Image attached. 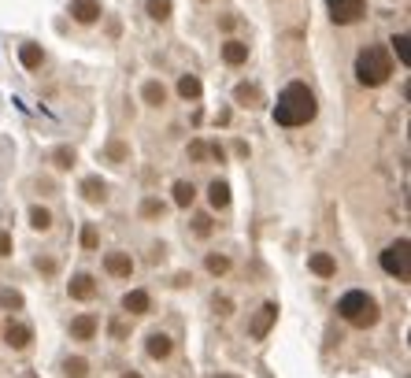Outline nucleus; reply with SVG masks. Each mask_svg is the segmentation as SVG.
Here are the masks:
<instances>
[{
    "label": "nucleus",
    "mask_w": 411,
    "mask_h": 378,
    "mask_svg": "<svg viewBox=\"0 0 411 378\" xmlns=\"http://www.w3.org/2000/svg\"><path fill=\"white\" fill-rule=\"evenodd\" d=\"M0 256H11V234L0 230Z\"/></svg>",
    "instance_id": "nucleus-36"
},
{
    "label": "nucleus",
    "mask_w": 411,
    "mask_h": 378,
    "mask_svg": "<svg viewBox=\"0 0 411 378\" xmlns=\"http://www.w3.org/2000/svg\"><path fill=\"white\" fill-rule=\"evenodd\" d=\"M30 226L48 230V226H52V211H48V208H30Z\"/></svg>",
    "instance_id": "nucleus-24"
},
{
    "label": "nucleus",
    "mask_w": 411,
    "mask_h": 378,
    "mask_svg": "<svg viewBox=\"0 0 411 378\" xmlns=\"http://www.w3.org/2000/svg\"><path fill=\"white\" fill-rule=\"evenodd\" d=\"M178 96H182V101H201V78L182 74L178 78Z\"/></svg>",
    "instance_id": "nucleus-18"
},
{
    "label": "nucleus",
    "mask_w": 411,
    "mask_h": 378,
    "mask_svg": "<svg viewBox=\"0 0 411 378\" xmlns=\"http://www.w3.org/2000/svg\"><path fill=\"white\" fill-rule=\"evenodd\" d=\"M393 48H397V60L407 67V63H411V52H407V34H397V38H393Z\"/></svg>",
    "instance_id": "nucleus-32"
},
{
    "label": "nucleus",
    "mask_w": 411,
    "mask_h": 378,
    "mask_svg": "<svg viewBox=\"0 0 411 378\" xmlns=\"http://www.w3.org/2000/svg\"><path fill=\"white\" fill-rule=\"evenodd\" d=\"M171 349H174V341L163 334V330H152V334H149V356H152V360H167Z\"/></svg>",
    "instance_id": "nucleus-13"
},
{
    "label": "nucleus",
    "mask_w": 411,
    "mask_h": 378,
    "mask_svg": "<svg viewBox=\"0 0 411 378\" xmlns=\"http://www.w3.org/2000/svg\"><path fill=\"white\" fill-rule=\"evenodd\" d=\"M104 271L111 278H130V271H134V260H130L126 252H108L104 256Z\"/></svg>",
    "instance_id": "nucleus-8"
},
{
    "label": "nucleus",
    "mask_w": 411,
    "mask_h": 378,
    "mask_svg": "<svg viewBox=\"0 0 411 378\" xmlns=\"http://www.w3.org/2000/svg\"><path fill=\"white\" fill-rule=\"evenodd\" d=\"M34 267H38L41 274H56V260H52V256H38Z\"/></svg>",
    "instance_id": "nucleus-35"
},
{
    "label": "nucleus",
    "mask_w": 411,
    "mask_h": 378,
    "mask_svg": "<svg viewBox=\"0 0 411 378\" xmlns=\"http://www.w3.org/2000/svg\"><path fill=\"white\" fill-rule=\"evenodd\" d=\"M52 163H56L60 171H71V167H74V149H67V145H63V149H56V152H52Z\"/></svg>",
    "instance_id": "nucleus-28"
},
{
    "label": "nucleus",
    "mask_w": 411,
    "mask_h": 378,
    "mask_svg": "<svg viewBox=\"0 0 411 378\" xmlns=\"http://www.w3.org/2000/svg\"><path fill=\"white\" fill-rule=\"evenodd\" d=\"M0 308L19 311V308H23V293H19V289H0Z\"/></svg>",
    "instance_id": "nucleus-25"
},
{
    "label": "nucleus",
    "mask_w": 411,
    "mask_h": 378,
    "mask_svg": "<svg viewBox=\"0 0 411 378\" xmlns=\"http://www.w3.org/2000/svg\"><path fill=\"white\" fill-rule=\"evenodd\" d=\"M378 264H382V271H389L393 278H400V282H407L411 278V241L400 238V241H393L389 249L378 256Z\"/></svg>",
    "instance_id": "nucleus-4"
},
{
    "label": "nucleus",
    "mask_w": 411,
    "mask_h": 378,
    "mask_svg": "<svg viewBox=\"0 0 411 378\" xmlns=\"http://www.w3.org/2000/svg\"><path fill=\"white\" fill-rule=\"evenodd\" d=\"M163 211H167V204H163L159 196H149V201L141 204V216H145V219H159Z\"/></svg>",
    "instance_id": "nucleus-27"
},
{
    "label": "nucleus",
    "mask_w": 411,
    "mask_h": 378,
    "mask_svg": "<svg viewBox=\"0 0 411 378\" xmlns=\"http://www.w3.org/2000/svg\"><path fill=\"white\" fill-rule=\"evenodd\" d=\"M311 119H315V93H311L304 82H289V86L278 93L274 123L278 126H304Z\"/></svg>",
    "instance_id": "nucleus-1"
},
{
    "label": "nucleus",
    "mask_w": 411,
    "mask_h": 378,
    "mask_svg": "<svg viewBox=\"0 0 411 378\" xmlns=\"http://www.w3.org/2000/svg\"><path fill=\"white\" fill-rule=\"evenodd\" d=\"M193 196H196L193 182H174V204H178V208H189Z\"/></svg>",
    "instance_id": "nucleus-23"
},
{
    "label": "nucleus",
    "mask_w": 411,
    "mask_h": 378,
    "mask_svg": "<svg viewBox=\"0 0 411 378\" xmlns=\"http://www.w3.org/2000/svg\"><path fill=\"white\" fill-rule=\"evenodd\" d=\"M393 74V60L382 45H367L364 52L356 56V78L364 82L367 89H378V86H385Z\"/></svg>",
    "instance_id": "nucleus-2"
},
{
    "label": "nucleus",
    "mask_w": 411,
    "mask_h": 378,
    "mask_svg": "<svg viewBox=\"0 0 411 378\" xmlns=\"http://www.w3.org/2000/svg\"><path fill=\"white\" fill-rule=\"evenodd\" d=\"M63 371H67V378H86L89 374V364L81 356H71L67 364H63Z\"/></svg>",
    "instance_id": "nucleus-26"
},
{
    "label": "nucleus",
    "mask_w": 411,
    "mask_h": 378,
    "mask_svg": "<svg viewBox=\"0 0 411 378\" xmlns=\"http://www.w3.org/2000/svg\"><path fill=\"white\" fill-rule=\"evenodd\" d=\"M67 293L74 301H89V297H96V278L93 274H74L71 278V286H67Z\"/></svg>",
    "instance_id": "nucleus-9"
},
{
    "label": "nucleus",
    "mask_w": 411,
    "mask_h": 378,
    "mask_svg": "<svg viewBox=\"0 0 411 378\" xmlns=\"http://www.w3.org/2000/svg\"><path fill=\"white\" fill-rule=\"evenodd\" d=\"M81 196H86V201L89 204H104L108 201V182H104V178H86V182H81Z\"/></svg>",
    "instance_id": "nucleus-11"
},
{
    "label": "nucleus",
    "mask_w": 411,
    "mask_h": 378,
    "mask_svg": "<svg viewBox=\"0 0 411 378\" xmlns=\"http://www.w3.org/2000/svg\"><path fill=\"white\" fill-rule=\"evenodd\" d=\"M19 60H23V67H41V60H45V52H41V45H34V41H26L23 48H19Z\"/></svg>",
    "instance_id": "nucleus-20"
},
{
    "label": "nucleus",
    "mask_w": 411,
    "mask_h": 378,
    "mask_svg": "<svg viewBox=\"0 0 411 378\" xmlns=\"http://www.w3.org/2000/svg\"><path fill=\"white\" fill-rule=\"evenodd\" d=\"M234 101L241 108H259L263 104V93H259V86H252V82H241V86L234 89Z\"/></svg>",
    "instance_id": "nucleus-12"
},
{
    "label": "nucleus",
    "mask_w": 411,
    "mask_h": 378,
    "mask_svg": "<svg viewBox=\"0 0 411 378\" xmlns=\"http://www.w3.org/2000/svg\"><path fill=\"white\" fill-rule=\"evenodd\" d=\"M4 341L11 345V349H26V345H30V326L8 323V326H4Z\"/></svg>",
    "instance_id": "nucleus-14"
},
{
    "label": "nucleus",
    "mask_w": 411,
    "mask_h": 378,
    "mask_svg": "<svg viewBox=\"0 0 411 378\" xmlns=\"http://www.w3.org/2000/svg\"><path fill=\"white\" fill-rule=\"evenodd\" d=\"M204 267H208L211 274H226V271H230V260H226V256H219V252H211V256L204 260Z\"/></svg>",
    "instance_id": "nucleus-29"
},
{
    "label": "nucleus",
    "mask_w": 411,
    "mask_h": 378,
    "mask_svg": "<svg viewBox=\"0 0 411 378\" xmlns=\"http://www.w3.org/2000/svg\"><path fill=\"white\" fill-rule=\"evenodd\" d=\"M215 311H219V316H230V311H234V304H230V297H215Z\"/></svg>",
    "instance_id": "nucleus-37"
},
{
    "label": "nucleus",
    "mask_w": 411,
    "mask_h": 378,
    "mask_svg": "<svg viewBox=\"0 0 411 378\" xmlns=\"http://www.w3.org/2000/svg\"><path fill=\"white\" fill-rule=\"evenodd\" d=\"M308 267L315 271L319 278H334V274H337V264H334V256H326V252H315V256H308Z\"/></svg>",
    "instance_id": "nucleus-15"
},
{
    "label": "nucleus",
    "mask_w": 411,
    "mask_h": 378,
    "mask_svg": "<svg viewBox=\"0 0 411 378\" xmlns=\"http://www.w3.org/2000/svg\"><path fill=\"white\" fill-rule=\"evenodd\" d=\"M145 11H149V19L167 23V19H171V0H149V4H145Z\"/></svg>",
    "instance_id": "nucleus-22"
},
{
    "label": "nucleus",
    "mask_w": 411,
    "mask_h": 378,
    "mask_svg": "<svg viewBox=\"0 0 411 378\" xmlns=\"http://www.w3.org/2000/svg\"><path fill=\"white\" fill-rule=\"evenodd\" d=\"M223 60L230 63V67H241V63L249 60V45L244 41H226L223 45Z\"/></svg>",
    "instance_id": "nucleus-16"
},
{
    "label": "nucleus",
    "mask_w": 411,
    "mask_h": 378,
    "mask_svg": "<svg viewBox=\"0 0 411 378\" xmlns=\"http://www.w3.org/2000/svg\"><path fill=\"white\" fill-rule=\"evenodd\" d=\"M208 156H211V145H208V141H189V160L208 163Z\"/></svg>",
    "instance_id": "nucleus-30"
},
{
    "label": "nucleus",
    "mask_w": 411,
    "mask_h": 378,
    "mask_svg": "<svg viewBox=\"0 0 411 378\" xmlns=\"http://www.w3.org/2000/svg\"><path fill=\"white\" fill-rule=\"evenodd\" d=\"M93 334H96V319H93V316L71 319V338H74V341H89Z\"/></svg>",
    "instance_id": "nucleus-17"
},
{
    "label": "nucleus",
    "mask_w": 411,
    "mask_h": 378,
    "mask_svg": "<svg viewBox=\"0 0 411 378\" xmlns=\"http://www.w3.org/2000/svg\"><path fill=\"white\" fill-rule=\"evenodd\" d=\"M219 378H234V374H219Z\"/></svg>",
    "instance_id": "nucleus-39"
},
{
    "label": "nucleus",
    "mask_w": 411,
    "mask_h": 378,
    "mask_svg": "<svg viewBox=\"0 0 411 378\" xmlns=\"http://www.w3.org/2000/svg\"><path fill=\"white\" fill-rule=\"evenodd\" d=\"M326 4H330V19L337 26H352V23H359L367 15L364 0H326Z\"/></svg>",
    "instance_id": "nucleus-5"
},
{
    "label": "nucleus",
    "mask_w": 411,
    "mask_h": 378,
    "mask_svg": "<svg viewBox=\"0 0 411 378\" xmlns=\"http://www.w3.org/2000/svg\"><path fill=\"white\" fill-rule=\"evenodd\" d=\"M278 323V304L274 301H267V304H259V311L252 316V323H249V334L259 341V338H267L271 334V326Z\"/></svg>",
    "instance_id": "nucleus-6"
},
{
    "label": "nucleus",
    "mask_w": 411,
    "mask_h": 378,
    "mask_svg": "<svg viewBox=\"0 0 411 378\" xmlns=\"http://www.w3.org/2000/svg\"><path fill=\"white\" fill-rule=\"evenodd\" d=\"M123 378H141V374H134V371H126V374H123Z\"/></svg>",
    "instance_id": "nucleus-38"
},
{
    "label": "nucleus",
    "mask_w": 411,
    "mask_h": 378,
    "mask_svg": "<svg viewBox=\"0 0 411 378\" xmlns=\"http://www.w3.org/2000/svg\"><path fill=\"white\" fill-rule=\"evenodd\" d=\"M208 201H211V208H226L230 204V186L215 178V182L208 186Z\"/></svg>",
    "instance_id": "nucleus-21"
},
{
    "label": "nucleus",
    "mask_w": 411,
    "mask_h": 378,
    "mask_svg": "<svg viewBox=\"0 0 411 378\" xmlns=\"http://www.w3.org/2000/svg\"><path fill=\"white\" fill-rule=\"evenodd\" d=\"M123 308L130 311V316H145V311L152 308V297L145 289H130L126 297H123Z\"/></svg>",
    "instance_id": "nucleus-10"
},
{
    "label": "nucleus",
    "mask_w": 411,
    "mask_h": 378,
    "mask_svg": "<svg viewBox=\"0 0 411 378\" xmlns=\"http://www.w3.org/2000/svg\"><path fill=\"white\" fill-rule=\"evenodd\" d=\"M71 19L81 23V26H89L101 19V0H74L71 4Z\"/></svg>",
    "instance_id": "nucleus-7"
},
{
    "label": "nucleus",
    "mask_w": 411,
    "mask_h": 378,
    "mask_svg": "<svg viewBox=\"0 0 411 378\" xmlns=\"http://www.w3.org/2000/svg\"><path fill=\"white\" fill-rule=\"evenodd\" d=\"M211 230H215V223H211V216H193V234H196V238H208Z\"/></svg>",
    "instance_id": "nucleus-31"
},
{
    "label": "nucleus",
    "mask_w": 411,
    "mask_h": 378,
    "mask_svg": "<svg viewBox=\"0 0 411 378\" xmlns=\"http://www.w3.org/2000/svg\"><path fill=\"white\" fill-rule=\"evenodd\" d=\"M337 311H341V319H349L352 326H359V330L378 323V304H374L371 293H364V289L344 293V297L337 301Z\"/></svg>",
    "instance_id": "nucleus-3"
},
{
    "label": "nucleus",
    "mask_w": 411,
    "mask_h": 378,
    "mask_svg": "<svg viewBox=\"0 0 411 378\" xmlns=\"http://www.w3.org/2000/svg\"><path fill=\"white\" fill-rule=\"evenodd\" d=\"M141 96H145V104L159 108L163 101H167V89H163V82H145V86H141Z\"/></svg>",
    "instance_id": "nucleus-19"
},
{
    "label": "nucleus",
    "mask_w": 411,
    "mask_h": 378,
    "mask_svg": "<svg viewBox=\"0 0 411 378\" xmlns=\"http://www.w3.org/2000/svg\"><path fill=\"white\" fill-rule=\"evenodd\" d=\"M126 156H130V149H126L123 141H111V145H108V160H111V163H123Z\"/></svg>",
    "instance_id": "nucleus-34"
},
{
    "label": "nucleus",
    "mask_w": 411,
    "mask_h": 378,
    "mask_svg": "<svg viewBox=\"0 0 411 378\" xmlns=\"http://www.w3.org/2000/svg\"><path fill=\"white\" fill-rule=\"evenodd\" d=\"M96 245H101V234H96V226H86V230H81V249H96Z\"/></svg>",
    "instance_id": "nucleus-33"
}]
</instances>
